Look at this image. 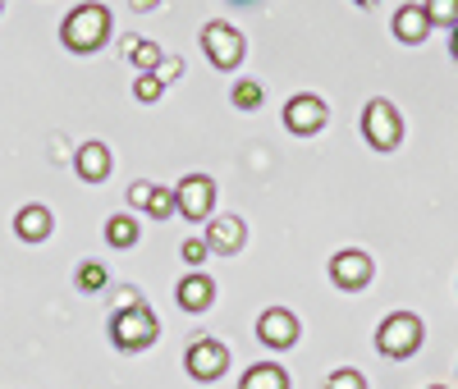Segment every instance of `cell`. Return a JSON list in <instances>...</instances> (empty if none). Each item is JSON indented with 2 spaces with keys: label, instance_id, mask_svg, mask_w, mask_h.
<instances>
[{
  "label": "cell",
  "instance_id": "cell-1",
  "mask_svg": "<svg viewBox=\"0 0 458 389\" xmlns=\"http://www.w3.org/2000/svg\"><path fill=\"white\" fill-rule=\"evenodd\" d=\"M161 334L157 317H151V307L142 302V293L133 289L129 293V307H120L110 317V343L120 348V353H142V348H151Z\"/></svg>",
  "mask_w": 458,
  "mask_h": 389
},
{
  "label": "cell",
  "instance_id": "cell-2",
  "mask_svg": "<svg viewBox=\"0 0 458 389\" xmlns=\"http://www.w3.org/2000/svg\"><path fill=\"white\" fill-rule=\"evenodd\" d=\"M106 37H110V10L106 5H79V10H69V19L60 23V42L73 51V55H92L97 47H106Z\"/></svg>",
  "mask_w": 458,
  "mask_h": 389
},
{
  "label": "cell",
  "instance_id": "cell-3",
  "mask_svg": "<svg viewBox=\"0 0 458 389\" xmlns=\"http://www.w3.org/2000/svg\"><path fill=\"white\" fill-rule=\"evenodd\" d=\"M422 343H427V326H422V317H412V311H394V317H386V321L376 326V353L380 358L403 362Z\"/></svg>",
  "mask_w": 458,
  "mask_h": 389
},
{
  "label": "cell",
  "instance_id": "cell-4",
  "mask_svg": "<svg viewBox=\"0 0 458 389\" xmlns=\"http://www.w3.org/2000/svg\"><path fill=\"white\" fill-rule=\"evenodd\" d=\"M362 138H367L376 151H394V147L403 142V120H399V110H394L386 97L367 101V110H362Z\"/></svg>",
  "mask_w": 458,
  "mask_h": 389
},
{
  "label": "cell",
  "instance_id": "cell-5",
  "mask_svg": "<svg viewBox=\"0 0 458 389\" xmlns=\"http://www.w3.org/2000/svg\"><path fill=\"white\" fill-rule=\"evenodd\" d=\"M202 51L211 55L216 69H239L248 42H243V32H239V28H229L225 19H211V23L202 28Z\"/></svg>",
  "mask_w": 458,
  "mask_h": 389
},
{
  "label": "cell",
  "instance_id": "cell-6",
  "mask_svg": "<svg viewBox=\"0 0 458 389\" xmlns=\"http://www.w3.org/2000/svg\"><path fill=\"white\" fill-rule=\"evenodd\" d=\"M371 275H376V266H371V257H367L362 248H339V252L330 257V280H335V289H344V293L367 289Z\"/></svg>",
  "mask_w": 458,
  "mask_h": 389
},
{
  "label": "cell",
  "instance_id": "cell-7",
  "mask_svg": "<svg viewBox=\"0 0 458 389\" xmlns=\"http://www.w3.org/2000/svg\"><path fill=\"white\" fill-rule=\"evenodd\" d=\"M174 202H179V216L183 220H211V211H216V183H211V174H188V179H179V188H174Z\"/></svg>",
  "mask_w": 458,
  "mask_h": 389
},
{
  "label": "cell",
  "instance_id": "cell-8",
  "mask_svg": "<svg viewBox=\"0 0 458 389\" xmlns=\"http://www.w3.org/2000/svg\"><path fill=\"white\" fill-rule=\"evenodd\" d=\"M183 367H188V376H193V380L211 385L229 367V348L220 339H193V343H188V353H183Z\"/></svg>",
  "mask_w": 458,
  "mask_h": 389
},
{
  "label": "cell",
  "instance_id": "cell-9",
  "mask_svg": "<svg viewBox=\"0 0 458 389\" xmlns=\"http://www.w3.org/2000/svg\"><path fill=\"white\" fill-rule=\"evenodd\" d=\"M326 101L321 97H312V92H298V97H289L284 101V129L293 133V138H312V133H321L326 129Z\"/></svg>",
  "mask_w": 458,
  "mask_h": 389
},
{
  "label": "cell",
  "instance_id": "cell-10",
  "mask_svg": "<svg viewBox=\"0 0 458 389\" xmlns=\"http://www.w3.org/2000/svg\"><path fill=\"white\" fill-rule=\"evenodd\" d=\"M257 339L266 348H276V353H284V348L298 343V317L289 307H271V311H261L257 317Z\"/></svg>",
  "mask_w": 458,
  "mask_h": 389
},
{
  "label": "cell",
  "instance_id": "cell-11",
  "mask_svg": "<svg viewBox=\"0 0 458 389\" xmlns=\"http://www.w3.org/2000/svg\"><path fill=\"white\" fill-rule=\"evenodd\" d=\"M243 243H248V224H243L239 216H216V220H207V248H211V252L234 257Z\"/></svg>",
  "mask_w": 458,
  "mask_h": 389
},
{
  "label": "cell",
  "instance_id": "cell-12",
  "mask_svg": "<svg viewBox=\"0 0 458 389\" xmlns=\"http://www.w3.org/2000/svg\"><path fill=\"white\" fill-rule=\"evenodd\" d=\"M179 307L183 311H193V317H198V311H207L211 302H216V280L211 275H202V270H193V275H183L179 280Z\"/></svg>",
  "mask_w": 458,
  "mask_h": 389
},
{
  "label": "cell",
  "instance_id": "cell-13",
  "mask_svg": "<svg viewBox=\"0 0 458 389\" xmlns=\"http://www.w3.org/2000/svg\"><path fill=\"white\" fill-rule=\"evenodd\" d=\"M51 229H55V216L47 211V207H19V216H14V233L23 243H42V239H51Z\"/></svg>",
  "mask_w": 458,
  "mask_h": 389
},
{
  "label": "cell",
  "instance_id": "cell-14",
  "mask_svg": "<svg viewBox=\"0 0 458 389\" xmlns=\"http://www.w3.org/2000/svg\"><path fill=\"white\" fill-rule=\"evenodd\" d=\"M73 170H79L83 183H101L110 174V147L106 142H83L79 156H73Z\"/></svg>",
  "mask_w": 458,
  "mask_h": 389
},
{
  "label": "cell",
  "instance_id": "cell-15",
  "mask_svg": "<svg viewBox=\"0 0 458 389\" xmlns=\"http://www.w3.org/2000/svg\"><path fill=\"white\" fill-rule=\"evenodd\" d=\"M427 32H431V19H427V10H422V5H403V10L394 14V37H399L403 47L427 42Z\"/></svg>",
  "mask_w": 458,
  "mask_h": 389
},
{
  "label": "cell",
  "instance_id": "cell-16",
  "mask_svg": "<svg viewBox=\"0 0 458 389\" xmlns=\"http://www.w3.org/2000/svg\"><path fill=\"white\" fill-rule=\"evenodd\" d=\"M239 389H289V371L276 367V362H257V367L243 371Z\"/></svg>",
  "mask_w": 458,
  "mask_h": 389
},
{
  "label": "cell",
  "instance_id": "cell-17",
  "mask_svg": "<svg viewBox=\"0 0 458 389\" xmlns=\"http://www.w3.org/2000/svg\"><path fill=\"white\" fill-rule=\"evenodd\" d=\"M138 233H142V229H138L133 216H110V220H106V243H110V248H133Z\"/></svg>",
  "mask_w": 458,
  "mask_h": 389
},
{
  "label": "cell",
  "instance_id": "cell-18",
  "mask_svg": "<svg viewBox=\"0 0 458 389\" xmlns=\"http://www.w3.org/2000/svg\"><path fill=\"white\" fill-rule=\"evenodd\" d=\"M124 55L133 60V69H138V73H157V69H161V60H165L157 42H129V47H124Z\"/></svg>",
  "mask_w": 458,
  "mask_h": 389
},
{
  "label": "cell",
  "instance_id": "cell-19",
  "mask_svg": "<svg viewBox=\"0 0 458 389\" xmlns=\"http://www.w3.org/2000/svg\"><path fill=\"white\" fill-rule=\"evenodd\" d=\"M73 284H79V293H101L106 289V266L101 261H83L79 275H73Z\"/></svg>",
  "mask_w": 458,
  "mask_h": 389
},
{
  "label": "cell",
  "instance_id": "cell-20",
  "mask_svg": "<svg viewBox=\"0 0 458 389\" xmlns=\"http://www.w3.org/2000/svg\"><path fill=\"white\" fill-rule=\"evenodd\" d=\"M422 10L440 28H458V0H422Z\"/></svg>",
  "mask_w": 458,
  "mask_h": 389
},
{
  "label": "cell",
  "instance_id": "cell-21",
  "mask_svg": "<svg viewBox=\"0 0 458 389\" xmlns=\"http://www.w3.org/2000/svg\"><path fill=\"white\" fill-rule=\"evenodd\" d=\"M161 92H165L161 73H138V78H133V97H138L142 106H151V101H157Z\"/></svg>",
  "mask_w": 458,
  "mask_h": 389
},
{
  "label": "cell",
  "instance_id": "cell-22",
  "mask_svg": "<svg viewBox=\"0 0 458 389\" xmlns=\"http://www.w3.org/2000/svg\"><path fill=\"white\" fill-rule=\"evenodd\" d=\"M229 97H234V106H239V110H257V106H261V83H252V78H239Z\"/></svg>",
  "mask_w": 458,
  "mask_h": 389
},
{
  "label": "cell",
  "instance_id": "cell-23",
  "mask_svg": "<svg viewBox=\"0 0 458 389\" xmlns=\"http://www.w3.org/2000/svg\"><path fill=\"white\" fill-rule=\"evenodd\" d=\"M147 211L157 216V220H170V216L179 211V202H174V192H170V188H157V192H151V202H147Z\"/></svg>",
  "mask_w": 458,
  "mask_h": 389
},
{
  "label": "cell",
  "instance_id": "cell-24",
  "mask_svg": "<svg viewBox=\"0 0 458 389\" xmlns=\"http://www.w3.org/2000/svg\"><path fill=\"white\" fill-rule=\"evenodd\" d=\"M326 389H367V380H362L358 371L344 367V371H330V376H326Z\"/></svg>",
  "mask_w": 458,
  "mask_h": 389
},
{
  "label": "cell",
  "instance_id": "cell-25",
  "mask_svg": "<svg viewBox=\"0 0 458 389\" xmlns=\"http://www.w3.org/2000/svg\"><path fill=\"white\" fill-rule=\"evenodd\" d=\"M179 257H183L188 266H193V270H202V261L211 257V248H207V239H202V243H198V239H188V243L179 248Z\"/></svg>",
  "mask_w": 458,
  "mask_h": 389
},
{
  "label": "cell",
  "instance_id": "cell-26",
  "mask_svg": "<svg viewBox=\"0 0 458 389\" xmlns=\"http://www.w3.org/2000/svg\"><path fill=\"white\" fill-rule=\"evenodd\" d=\"M151 192H157V183H133V188H129V207H147Z\"/></svg>",
  "mask_w": 458,
  "mask_h": 389
},
{
  "label": "cell",
  "instance_id": "cell-27",
  "mask_svg": "<svg viewBox=\"0 0 458 389\" xmlns=\"http://www.w3.org/2000/svg\"><path fill=\"white\" fill-rule=\"evenodd\" d=\"M179 69H183V60H179V55L161 60V69H157V73H161V83H170V78H179Z\"/></svg>",
  "mask_w": 458,
  "mask_h": 389
},
{
  "label": "cell",
  "instance_id": "cell-28",
  "mask_svg": "<svg viewBox=\"0 0 458 389\" xmlns=\"http://www.w3.org/2000/svg\"><path fill=\"white\" fill-rule=\"evenodd\" d=\"M133 10H157V0H133Z\"/></svg>",
  "mask_w": 458,
  "mask_h": 389
},
{
  "label": "cell",
  "instance_id": "cell-29",
  "mask_svg": "<svg viewBox=\"0 0 458 389\" xmlns=\"http://www.w3.org/2000/svg\"><path fill=\"white\" fill-rule=\"evenodd\" d=\"M449 55L458 60V28H454V37H449Z\"/></svg>",
  "mask_w": 458,
  "mask_h": 389
},
{
  "label": "cell",
  "instance_id": "cell-30",
  "mask_svg": "<svg viewBox=\"0 0 458 389\" xmlns=\"http://www.w3.org/2000/svg\"><path fill=\"white\" fill-rule=\"evenodd\" d=\"M353 5H376V0H353Z\"/></svg>",
  "mask_w": 458,
  "mask_h": 389
},
{
  "label": "cell",
  "instance_id": "cell-31",
  "mask_svg": "<svg viewBox=\"0 0 458 389\" xmlns=\"http://www.w3.org/2000/svg\"><path fill=\"white\" fill-rule=\"evenodd\" d=\"M234 5H248V0H234Z\"/></svg>",
  "mask_w": 458,
  "mask_h": 389
},
{
  "label": "cell",
  "instance_id": "cell-32",
  "mask_svg": "<svg viewBox=\"0 0 458 389\" xmlns=\"http://www.w3.org/2000/svg\"><path fill=\"white\" fill-rule=\"evenodd\" d=\"M431 389H445V385H431Z\"/></svg>",
  "mask_w": 458,
  "mask_h": 389
}]
</instances>
